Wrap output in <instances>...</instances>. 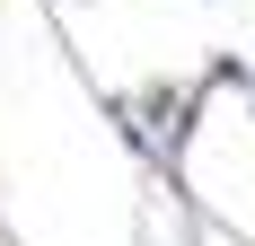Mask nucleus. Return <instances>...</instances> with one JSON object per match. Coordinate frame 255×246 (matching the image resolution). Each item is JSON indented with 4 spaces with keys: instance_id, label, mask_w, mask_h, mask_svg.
<instances>
[{
    "instance_id": "nucleus-1",
    "label": "nucleus",
    "mask_w": 255,
    "mask_h": 246,
    "mask_svg": "<svg viewBox=\"0 0 255 246\" xmlns=\"http://www.w3.org/2000/svg\"><path fill=\"white\" fill-rule=\"evenodd\" d=\"M194 106H203V88H141V97L124 106V115H132V141L150 149L167 176H176L185 141H194Z\"/></svg>"
}]
</instances>
